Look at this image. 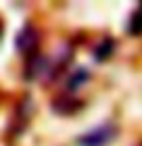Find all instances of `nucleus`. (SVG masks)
Listing matches in <instances>:
<instances>
[{
  "label": "nucleus",
  "mask_w": 142,
  "mask_h": 146,
  "mask_svg": "<svg viewBox=\"0 0 142 146\" xmlns=\"http://www.w3.org/2000/svg\"><path fill=\"white\" fill-rule=\"evenodd\" d=\"M113 134H115V129L111 125H100V127H96L94 131H90L88 136H84L82 140H79V144L82 146H105L113 138Z\"/></svg>",
  "instance_id": "obj_1"
},
{
  "label": "nucleus",
  "mask_w": 142,
  "mask_h": 146,
  "mask_svg": "<svg viewBox=\"0 0 142 146\" xmlns=\"http://www.w3.org/2000/svg\"><path fill=\"white\" fill-rule=\"evenodd\" d=\"M38 40V36H36V31H33L29 25L25 27L21 34H19V38H17V46H19V50H25L27 52L31 46H33V42Z\"/></svg>",
  "instance_id": "obj_2"
},
{
  "label": "nucleus",
  "mask_w": 142,
  "mask_h": 146,
  "mask_svg": "<svg viewBox=\"0 0 142 146\" xmlns=\"http://www.w3.org/2000/svg\"><path fill=\"white\" fill-rule=\"evenodd\" d=\"M130 34H134V36L142 34V4L134 11V15L130 17Z\"/></svg>",
  "instance_id": "obj_3"
},
{
  "label": "nucleus",
  "mask_w": 142,
  "mask_h": 146,
  "mask_svg": "<svg viewBox=\"0 0 142 146\" xmlns=\"http://www.w3.org/2000/svg\"><path fill=\"white\" fill-rule=\"evenodd\" d=\"M0 34H2V29H0Z\"/></svg>",
  "instance_id": "obj_4"
}]
</instances>
